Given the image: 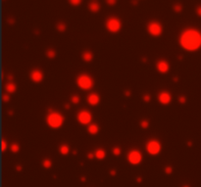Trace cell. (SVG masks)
Returning <instances> with one entry per match:
<instances>
[{"instance_id": "44dd1931", "label": "cell", "mask_w": 201, "mask_h": 187, "mask_svg": "<svg viewBox=\"0 0 201 187\" xmlns=\"http://www.w3.org/2000/svg\"><path fill=\"white\" fill-rule=\"evenodd\" d=\"M61 151H62V153H64V154H66V153L68 152V149H63V147H62V149H61Z\"/></svg>"}, {"instance_id": "ba28073f", "label": "cell", "mask_w": 201, "mask_h": 187, "mask_svg": "<svg viewBox=\"0 0 201 187\" xmlns=\"http://www.w3.org/2000/svg\"><path fill=\"white\" fill-rule=\"evenodd\" d=\"M78 118L82 123L86 124V123H88L90 122L91 116H90V114L88 113V112H86V111H83V112H81V113L78 114Z\"/></svg>"}, {"instance_id": "5b68a950", "label": "cell", "mask_w": 201, "mask_h": 187, "mask_svg": "<svg viewBox=\"0 0 201 187\" xmlns=\"http://www.w3.org/2000/svg\"><path fill=\"white\" fill-rule=\"evenodd\" d=\"M78 86L82 87L83 89H89L92 86V79L87 75L83 74L78 79Z\"/></svg>"}, {"instance_id": "52a82bcc", "label": "cell", "mask_w": 201, "mask_h": 187, "mask_svg": "<svg viewBox=\"0 0 201 187\" xmlns=\"http://www.w3.org/2000/svg\"><path fill=\"white\" fill-rule=\"evenodd\" d=\"M128 161L133 164V165H137L138 163L141 161V155L140 153L137 151H132L128 154Z\"/></svg>"}, {"instance_id": "8fae6325", "label": "cell", "mask_w": 201, "mask_h": 187, "mask_svg": "<svg viewBox=\"0 0 201 187\" xmlns=\"http://www.w3.org/2000/svg\"><path fill=\"white\" fill-rule=\"evenodd\" d=\"M157 68H158V70H159L160 72L165 73V72H167L168 69H169V66H168V64H167L166 62L161 61V62H159V63L157 64Z\"/></svg>"}, {"instance_id": "e0dca14e", "label": "cell", "mask_w": 201, "mask_h": 187, "mask_svg": "<svg viewBox=\"0 0 201 187\" xmlns=\"http://www.w3.org/2000/svg\"><path fill=\"white\" fill-rule=\"evenodd\" d=\"M174 8V10L176 11V12H180V11H181V5H180V4H176V5L173 7Z\"/></svg>"}, {"instance_id": "ac0fdd59", "label": "cell", "mask_w": 201, "mask_h": 187, "mask_svg": "<svg viewBox=\"0 0 201 187\" xmlns=\"http://www.w3.org/2000/svg\"><path fill=\"white\" fill-rule=\"evenodd\" d=\"M96 156H97V158L101 159V158L104 157V152H102L101 150H100V151H97V152H96Z\"/></svg>"}, {"instance_id": "277c9868", "label": "cell", "mask_w": 201, "mask_h": 187, "mask_svg": "<svg viewBox=\"0 0 201 187\" xmlns=\"http://www.w3.org/2000/svg\"><path fill=\"white\" fill-rule=\"evenodd\" d=\"M148 32L153 36H159L162 33V26L157 22H151L148 25Z\"/></svg>"}, {"instance_id": "603a6c76", "label": "cell", "mask_w": 201, "mask_h": 187, "mask_svg": "<svg viewBox=\"0 0 201 187\" xmlns=\"http://www.w3.org/2000/svg\"><path fill=\"white\" fill-rule=\"evenodd\" d=\"M184 187H188V186H184Z\"/></svg>"}, {"instance_id": "4fadbf2b", "label": "cell", "mask_w": 201, "mask_h": 187, "mask_svg": "<svg viewBox=\"0 0 201 187\" xmlns=\"http://www.w3.org/2000/svg\"><path fill=\"white\" fill-rule=\"evenodd\" d=\"M98 101H99L98 95H96V94H91V95H89V97H88V102H89V104H91V105H96V104L98 103Z\"/></svg>"}, {"instance_id": "d6986e66", "label": "cell", "mask_w": 201, "mask_h": 187, "mask_svg": "<svg viewBox=\"0 0 201 187\" xmlns=\"http://www.w3.org/2000/svg\"><path fill=\"white\" fill-rule=\"evenodd\" d=\"M106 2H107L109 5H115L116 2H117V0H106Z\"/></svg>"}, {"instance_id": "7a4b0ae2", "label": "cell", "mask_w": 201, "mask_h": 187, "mask_svg": "<svg viewBox=\"0 0 201 187\" xmlns=\"http://www.w3.org/2000/svg\"><path fill=\"white\" fill-rule=\"evenodd\" d=\"M47 123L52 128H59L63 123V118L57 113H51L47 117Z\"/></svg>"}, {"instance_id": "9c48e42d", "label": "cell", "mask_w": 201, "mask_h": 187, "mask_svg": "<svg viewBox=\"0 0 201 187\" xmlns=\"http://www.w3.org/2000/svg\"><path fill=\"white\" fill-rule=\"evenodd\" d=\"M159 100L160 102L163 104H168L171 101V95L168 93V92H162L159 95Z\"/></svg>"}, {"instance_id": "7c38bea8", "label": "cell", "mask_w": 201, "mask_h": 187, "mask_svg": "<svg viewBox=\"0 0 201 187\" xmlns=\"http://www.w3.org/2000/svg\"><path fill=\"white\" fill-rule=\"evenodd\" d=\"M31 79H34V81H39L42 79V74L39 71H34L31 73Z\"/></svg>"}, {"instance_id": "9a60e30c", "label": "cell", "mask_w": 201, "mask_h": 187, "mask_svg": "<svg viewBox=\"0 0 201 187\" xmlns=\"http://www.w3.org/2000/svg\"><path fill=\"white\" fill-rule=\"evenodd\" d=\"M89 132L96 133L97 132V126H96V125H94V124H92V125L89 128Z\"/></svg>"}, {"instance_id": "30bf717a", "label": "cell", "mask_w": 201, "mask_h": 187, "mask_svg": "<svg viewBox=\"0 0 201 187\" xmlns=\"http://www.w3.org/2000/svg\"><path fill=\"white\" fill-rule=\"evenodd\" d=\"M88 7H89V10L91 11V12H94V13L98 12V11H99V8H100V7H99V4H98V2L96 0H92V1L89 3Z\"/></svg>"}, {"instance_id": "ffe728a7", "label": "cell", "mask_w": 201, "mask_h": 187, "mask_svg": "<svg viewBox=\"0 0 201 187\" xmlns=\"http://www.w3.org/2000/svg\"><path fill=\"white\" fill-rule=\"evenodd\" d=\"M196 13H197V15L201 17V6H198L197 8H196Z\"/></svg>"}, {"instance_id": "3957f363", "label": "cell", "mask_w": 201, "mask_h": 187, "mask_svg": "<svg viewBox=\"0 0 201 187\" xmlns=\"http://www.w3.org/2000/svg\"><path fill=\"white\" fill-rule=\"evenodd\" d=\"M121 27H122V24H121L120 20H118L117 18H110L106 22V28L111 32L119 31L120 29H121Z\"/></svg>"}, {"instance_id": "6da1fadb", "label": "cell", "mask_w": 201, "mask_h": 187, "mask_svg": "<svg viewBox=\"0 0 201 187\" xmlns=\"http://www.w3.org/2000/svg\"><path fill=\"white\" fill-rule=\"evenodd\" d=\"M180 43L187 51H195L201 47V32L195 29H188L182 31Z\"/></svg>"}, {"instance_id": "7402d4cb", "label": "cell", "mask_w": 201, "mask_h": 187, "mask_svg": "<svg viewBox=\"0 0 201 187\" xmlns=\"http://www.w3.org/2000/svg\"><path fill=\"white\" fill-rule=\"evenodd\" d=\"M84 57H85V59H86V58L88 57V55H84ZM89 58H91V56H89ZM89 58H88V60H90Z\"/></svg>"}, {"instance_id": "5bb4252c", "label": "cell", "mask_w": 201, "mask_h": 187, "mask_svg": "<svg viewBox=\"0 0 201 187\" xmlns=\"http://www.w3.org/2000/svg\"><path fill=\"white\" fill-rule=\"evenodd\" d=\"M69 2L74 6H78L82 3V0H69Z\"/></svg>"}, {"instance_id": "2e32d148", "label": "cell", "mask_w": 201, "mask_h": 187, "mask_svg": "<svg viewBox=\"0 0 201 187\" xmlns=\"http://www.w3.org/2000/svg\"><path fill=\"white\" fill-rule=\"evenodd\" d=\"M57 28H58V30H60V31H64V30H65V25H64L63 23H59L58 26H57Z\"/></svg>"}, {"instance_id": "8992f818", "label": "cell", "mask_w": 201, "mask_h": 187, "mask_svg": "<svg viewBox=\"0 0 201 187\" xmlns=\"http://www.w3.org/2000/svg\"><path fill=\"white\" fill-rule=\"evenodd\" d=\"M160 144L157 142V141H150V142L147 144V151L152 154V155H155L158 154L160 151Z\"/></svg>"}]
</instances>
